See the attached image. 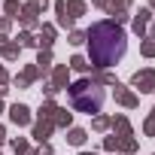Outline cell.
Listing matches in <instances>:
<instances>
[{
    "instance_id": "1",
    "label": "cell",
    "mask_w": 155,
    "mask_h": 155,
    "mask_svg": "<svg viewBox=\"0 0 155 155\" xmlns=\"http://www.w3.org/2000/svg\"><path fill=\"white\" fill-rule=\"evenodd\" d=\"M88 49H91V61L97 67H113L116 61H122V55L128 49V37L119 25L101 21L88 34Z\"/></svg>"
},
{
    "instance_id": "2",
    "label": "cell",
    "mask_w": 155,
    "mask_h": 155,
    "mask_svg": "<svg viewBox=\"0 0 155 155\" xmlns=\"http://www.w3.org/2000/svg\"><path fill=\"white\" fill-rule=\"evenodd\" d=\"M70 97H73V107L82 113H97L104 107V88L94 82H85V79L70 88Z\"/></svg>"
}]
</instances>
